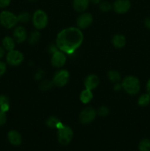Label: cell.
Wrapping results in <instances>:
<instances>
[{
	"label": "cell",
	"instance_id": "cell-1",
	"mask_svg": "<svg viewBox=\"0 0 150 151\" xmlns=\"http://www.w3.org/2000/svg\"><path fill=\"white\" fill-rule=\"evenodd\" d=\"M83 35L79 28L69 27L59 32L57 37V47L67 54L74 52L82 44Z\"/></svg>",
	"mask_w": 150,
	"mask_h": 151
},
{
	"label": "cell",
	"instance_id": "cell-2",
	"mask_svg": "<svg viewBox=\"0 0 150 151\" xmlns=\"http://www.w3.org/2000/svg\"><path fill=\"white\" fill-rule=\"evenodd\" d=\"M122 87L127 94L135 95L139 92L141 84L138 78L135 76H127L124 79Z\"/></svg>",
	"mask_w": 150,
	"mask_h": 151
},
{
	"label": "cell",
	"instance_id": "cell-3",
	"mask_svg": "<svg viewBox=\"0 0 150 151\" xmlns=\"http://www.w3.org/2000/svg\"><path fill=\"white\" fill-rule=\"evenodd\" d=\"M18 22V17L12 12L4 10L0 13V24L6 29L14 27Z\"/></svg>",
	"mask_w": 150,
	"mask_h": 151
},
{
	"label": "cell",
	"instance_id": "cell-4",
	"mask_svg": "<svg viewBox=\"0 0 150 151\" xmlns=\"http://www.w3.org/2000/svg\"><path fill=\"white\" fill-rule=\"evenodd\" d=\"M57 131V139L61 145H67L71 142L74 137L73 131L70 127L63 125L60 127Z\"/></svg>",
	"mask_w": 150,
	"mask_h": 151
},
{
	"label": "cell",
	"instance_id": "cell-5",
	"mask_svg": "<svg viewBox=\"0 0 150 151\" xmlns=\"http://www.w3.org/2000/svg\"><path fill=\"white\" fill-rule=\"evenodd\" d=\"M32 22L37 29H44L48 24V16L44 10H38L34 13Z\"/></svg>",
	"mask_w": 150,
	"mask_h": 151
},
{
	"label": "cell",
	"instance_id": "cell-6",
	"mask_svg": "<svg viewBox=\"0 0 150 151\" xmlns=\"http://www.w3.org/2000/svg\"><path fill=\"white\" fill-rule=\"evenodd\" d=\"M6 60L10 66H19L23 62L24 55L18 50H11L7 52L6 55Z\"/></svg>",
	"mask_w": 150,
	"mask_h": 151
},
{
	"label": "cell",
	"instance_id": "cell-7",
	"mask_svg": "<svg viewBox=\"0 0 150 151\" xmlns=\"http://www.w3.org/2000/svg\"><path fill=\"white\" fill-rule=\"evenodd\" d=\"M69 80V72L66 69H61L54 75L52 83L57 87H63L67 84Z\"/></svg>",
	"mask_w": 150,
	"mask_h": 151
},
{
	"label": "cell",
	"instance_id": "cell-8",
	"mask_svg": "<svg viewBox=\"0 0 150 151\" xmlns=\"http://www.w3.org/2000/svg\"><path fill=\"white\" fill-rule=\"evenodd\" d=\"M96 116V111L91 107L85 108L79 114V121L82 124H89Z\"/></svg>",
	"mask_w": 150,
	"mask_h": 151
},
{
	"label": "cell",
	"instance_id": "cell-9",
	"mask_svg": "<svg viewBox=\"0 0 150 151\" xmlns=\"http://www.w3.org/2000/svg\"><path fill=\"white\" fill-rule=\"evenodd\" d=\"M51 62L52 66L54 67H62L66 62V55L63 52L60 51V50H57L54 53H52Z\"/></svg>",
	"mask_w": 150,
	"mask_h": 151
},
{
	"label": "cell",
	"instance_id": "cell-10",
	"mask_svg": "<svg viewBox=\"0 0 150 151\" xmlns=\"http://www.w3.org/2000/svg\"><path fill=\"white\" fill-rule=\"evenodd\" d=\"M131 7L130 1L129 0H116L113 5L115 12L119 14L126 13Z\"/></svg>",
	"mask_w": 150,
	"mask_h": 151
},
{
	"label": "cell",
	"instance_id": "cell-11",
	"mask_svg": "<svg viewBox=\"0 0 150 151\" xmlns=\"http://www.w3.org/2000/svg\"><path fill=\"white\" fill-rule=\"evenodd\" d=\"M93 22V17L90 13H85L77 18L76 24L79 29H85L88 27Z\"/></svg>",
	"mask_w": 150,
	"mask_h": 151
},
{
	"label": "cell",
	"instance_id": "cell-12",
	"mask_svg": "<svg viewBox=\"0 0 150 151\" xmlns=\"http://www.w3.org/2000/svg\"><path fill=\"white\" fill-rule=\"evenodd\" d=\"M99 83V79L98 76L96 75H88L84 82L85 88L89 90L95 89L98 86Z\"/></svg>",
	"mask_w": 150,
	"mask_h": 151
},
{
	"label": "cell",
	"instance_id": "cell-13",
	"mask_svg": "<svg viewBox=\"0 0 150 151\" xmlns=\"http://www.w3.org/2000/svg\"><path fill=\"white\" fill-rule=\"evenodd\" d=\"M26 29L23 27H18L13 31V38L17 43H22L26 39Z\"/></svg>",
	"mask_w": 150,
	"mask_h": 151
},
{
	"label": "cell",
	"instance_id": "cell-14",
	"mask_svg": "<svg viewBox=\"0 0 150 151\" xmlns=\"http://www.w3.org/2000/svg\"><path fill=\"white\" fill-rule=\"evenodd\" d=\"M7 139L10 144L15 146L20 145L22 142V138L21 134L18 131H14V130L9 131L7 134Z\"/></svg>",
	"mask_w": 150,
	"mask_h": 151
},
{
	"label": "cell",
	"instance_id": "cell-15",
	"mask_svg": "<svg viewBox=\"0 0 150 151\" xmlns=\"http://www.w3.org/2000/svg\"><path fill=\"white\" fill-rule=\"evenodd\" d=\"M89 3L90 0H74V9L77 12H83L88 8Z\"/></svg>",
	"mask_w": 150,
	"mask_h": 151
},
{
	"label": "cell",
	"instance_id": "cell-16",
	"mask_svg": "<svg viewBox=\"0 0 150 151\" xmlns=\"http://www.w3.org/2000/svg\"><path fill=\"white\" fill-rule=\"evenodd\" d=\"M112 43L116 48H122L126 44V38L121 34H116L113 37Z\"/></svg>",
	"mask_w": 150,
	"mask_h": 151
},
{
	"label": "cell",
	"instance_id": "cell-17",
	"mask_svg": "<svg viewBox=\"0 0 150 151\" xmlns=\"http://www.w3.org/2000/svg\"><path fill=\"white\" fill-rule=\"evenodd\" d=\"M2 47L8 52L13 50L15 48V40L11 37H4L2 40Z\"/></svg>",
	"mask_w": 150,
	"mask_h": 151
},
{
	"label": "cell",
	"instance_id": "cell-18",
	"mask_svg": "<svg viewBox=\"0 0 150 151\" xmlns=\"http://www.w3.org/2000/svg\"><path fill=\"white\" fill-rule=\"evenodd\" d=\"M93 93L91 90L87 89L85 88V90L82 91L80 94V100L83 103H88L93 99Z\"/></svg>",
	"mask_w": 150,
	"mask_h": 151
},
{
	"label": "cell",
	"instance_id": "cell-19",
	"mask_svg": "<svg viewBox=\"0 0 150 151\" xmlns=\"http://www.w3.org/2000/svg\"><path fill=\"white\" fill-rule=\"evenodd\" d=\"M10 109V100L5 95L0 96V109L4 112L8 111Z\"/></svg>",
	"mask_w": 150,
	"mask_h": 151
},
{
	"label": "cell",
	"instance_id": "cell-20",
	"mask_svg": "<svg viewBox=\"0 0 150 151\" xmlns=\"http://www.w3.org/2000/svg\"><path fill=\"white\" fill-rule=\"evenodd\" d=\"M46 123V125H48L49 128H59L62 125H63V123H62L57 118L54 117V116H51V117L49 118Z\"/></svg>",
	"mask_w": 150,
	"mask_h": 151
},
{
	"label": "cell",
	"instance_id": "cell-21",
	"mask_svg": "<svg viewBox=\"0 0 150 151\" xmlns=\"http://www.w3.org/2000/svg\"><path fill=\"white\" fill-rule=\"evenodd\" d=\"M138 103L140 106L141 107H146L148 106L150 103V95L146 93V94H144L140 96L138 98Z\"/></svg>",
	"mask_w": 150,
	"mask_h": 151
},
{
	"label": "cell",
	"instance_id": "cell-22",
	"mask_svg": "<svg viewBox=\"0 0 150 151\" xmlns=\"http://www.w3.org/2000/svg\"><path fill=\"white\" fill-rule=\"evenodd\" d=\"M107 77H108L109 80L110 81H112L113 83H118L121 81V75L117 71H109L108 73H107Z\"/></svg>",
	"mask_w": 150,
	"mask_h": 151
},
{
	"label": "cell",
	"instance_id": "cell-23",
	"mask_svg": "<svg viewBox=\"0 0 150 151\" xmlns=\"http://www.w3.org/2000/svg\"><path fill=\"white\" fill-rule=\"evenodd\" d=\"M139 151H150V140L149 139H144L138 145Z\"/></svg>",
	"mask_w": 150,
	"mask_h": 151
},
{
	"label": "cell",
	"instance_id": "cell-24",
	"mask_svg": "<svg viewBox=\"0 0 150 151\" xmlns=\"http://www.w3.org/2000/svg\"><path fill=\"white\" fill-rule=\"evenodd\" d=\"M40 38V33L38 31H33L31 32L29 37V42L30 44H35L38 41Z\"/></svg>",
	"mask_w": 150,
	"mask_h": 151
},
{
	"label": "cell",
	"instance_id": "cell-25",
	"mask_svg": "<svg viewBox=\"0 0 150 151\" xmlns=\"http://www.w3.org/2000/svg\"><path fill=\"white\" fill-rule=\"evenodd\" d=\"M18 17V21L21 23H26L27 22H29L31 19V16L29 15V13H26V12H24V13H20Z\"/></svg>",
	"mask_w": 150,
	"mask_h": 151
},
{
	"label": "cell",
	"instance_id": "cell-26",
	"mask_svg": "<svg viewBox=\"0 0 150 151\" xmlns=\"http://www.w3.org/2000/svg\"><path fill=\"white\" fill-rule=\"evenodd\" d=\"M112 8V5L110 2L104 1L100 4V10L103 12H108Z\"/></svg>",
	"mask_w": 150,
	"mask_h": 151
},
{
	"label": "cell",
	"instance_id": "cell-27",
	"mask_svg": "<svg viewBox=\"0 0 150 151\" xmlns=\"http://www.w3.org/2000/svg\"><path fill=\"white\" fill-rule=\"evenodd\" d=\"M52 83H53L49 81H44L40 85V88L42 90H47L52 86Z\"/></svg>",
	"mask_w": 150,
	"mask_h": 151
},
{
	"label": "cell",
	"instance_id": "cell-28",
	"mask_svg": "<svg viewBox=\"0 0 150 151\" xmlns=\"http://www.w3.org/2000/svg\"><path fill=\"white\" fill-rule=\"evenodd\" d=\"M109 114V109L105 106H101L98 110V114L101 116H105Z\"/></svg>",
	"mask_w": 150,
	"mask_h": 151
},
{
	"label": "cell",
	"instance_id": "cell-29",
	"mask_svg": "<svg viewBox=\"0 0 150 151\" xmlns=\"http://www.w3.org/2000/svg\"><path fill=\"white\" fill-rule=\"evenodd\" d=\"M7 122V115L6 112L3 111L0 109V126H2Z\"/></svg>",
	"mask_w": 150,
	"mask_h": 151
},
{
	"label": "cell",
	"instance_id": "cell-30",
	"mask_svg": "<svg viewBox=\"0 0 150 151\" xmlns=\"http://www.w3.org/2000/svg\"><path fill=\"white\" fill-rule=\"evenodd\" d=\"M6 69H7V65H6V63L3 61H0V77L2 76L5 73Z\"/></svg>",
	"mask_w": 150,
	"mask_h": 151
},
{
	"label": "cell",
	"instance_id": "cell-31",
	"mask_svg": "<svg viewBox=\"0 0 150 151\" xmlns=\"http://www.w3.org/2000/svg\"><path fill=\"white\" fill-rule=\"evenodd\" d=\"M10 0H0V8H4L10 4Z\"/></svg>",
	"mask_w": 150,
	"mask_h": 151
},
{
	"label": "cell",
	"instance_id": "cell-32",
	"mask_svg": "<svg viewBox=\"0 0 150 151\" xmlns=\"http://www.w3.org/2000/svg\"><path fill=\"white\" fill-rule=\"evenodd\" d=\"M144 24H145L146 27L150 30V17H147L145 19V21H144Z\"/></svg>",
	"mask_w": 150,
	"mask_h": 151
},
{
	"label": "cell",
	"instance_id": "cell-33",
	"mask_svg": "<svg viewBox=\"0 0 150 151\" xmlns=\"http://www.w3.org/2000/svg\"><path fill=\"white\" fill-rule=\"evenodd\" d=\"M146 88L147 93L150 95V78L148 80V81H147L146 85Z\"/></svg>",
	"mask_w": 150,
	"mask_h": 151
},
{
	"label": "cell",
	"instance_id": "cell-34",
	"mask_svg": "<svg viewBox=\"0 0 150 151\" xmlns=\"http://www.w3.org/2000/svg\"><path fill=\"white\" fill-rule=\"evenodd\" d=\"M4 49L2 47H0V59L2 58L4 55Z\"/></svg>",
	"mask_w": 150,
	"mask_h": 151
},
{
	"label": "cell",
	"instance_id": "cell-35",
	"mask_svg": "<svg viewBox=\"0 0 150 151\" xmlns=\"http://www.w3.org/2000/svg\"><path fill=\"white\" fill-rule=\"evenodd\" d=\"M90 1L94 4H99V3L101 1V0H90Z\"/></svg>",
	"mask_w": 150,
	"mask_h": 151
},
{
	"label": "cell",
	"instance_id": "cell-36",
	"mask_svg": "<svg viewBox=\"0 0 150 151\" xmlns=\"http://www.w3.org/2000/svg\"><path fill=\"white\" fill-rule=\"evenodd\" d=\"M120 88H121V86L119 85V83H116V85L115 86V89L119 90V89H120Z\"/></svg>",
	"mask_w": 150,
	"mask_h": 151
},
{
	"label": "cell",
	"instance_id": "cell-37",
	"mask_svg": "<svg viewBox=\"0 0 150 151\" xmlns=\"http://www.w3.org/2000/svg\"><path fill=\"white\" fill-rule=\"evenodd\" d=\"M29 1H36V0H29Z\"/></svg>",
	"mask_w": 150,
	"mask_h": 151
}]
</instances>
